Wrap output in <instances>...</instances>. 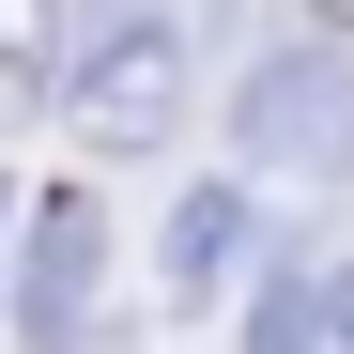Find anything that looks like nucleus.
Returning <instances> with one entry per match:
<instances>
[{"mask_svg":"<svg viewBox=\"0 0 354 354\" xmlns=\"http://www.w3.org/2000/svg\"><path fill=\"white\" fill-rule=\"evenodd\" d=\"M231 154L262 185H354V31H277L231 93Z\"/></svg>","mask_w":354,"mask_h":354,"instance_id":"f257e3e1","label":"nucleus"},{"mask_svg":"<svg viewBox=\"0 0 354 354\" xmlns=\"http://www.w3.org/2000/svg\"><path fill=\"white\" fill-rule=\"evenodd\" d=\"M324 354H354V262L324 277Z\"/></svg>","mask_w":354,"mask_h":354,"instance_id":"0eeeda50","label":"nucleus"},{"mask_svg":"<svg viewBox=\"0 0 354 354\" xmlns=\"http://www.w3.org/2000/svg\"><path fill=\"white\" fill-rule=\"evenodd\" d=\"M46 77H62V0H0V124L46 108Z\"/></svg>","mask_w":354,"mask_h":354,"instance_id":"39448f33","label":"nucleus"},{"mask_svg":"<svg viewBox=\"0 0 354 354\" xmlns=\"http://www.w3.org/2000/svg\"><path fill=\"white\" fill-rule=\"evenodd\" d=\"M62 108H77V139L93 154H169V124H185V16H108L93 46H77V77H62Z\"/></svg>","mask_w":354,"mask_h":354,"instance_id":"f03ea898","label":"nucleus"},{"mask_svg":"<svg viewBox=\"0 0 354 354\" xmlns=\"http://www.w3.org/2000/svg\"><path fill=\"white\" fill-rule=\"evenodd\" d=\"M0 216H16V201H0Z\"/></svg>","mask_w":354,"mask_h":354,"instance_id":"1a4fd4ad","label":"nucleus"},{"mask_svg":"<svg viewBox=\"0 0 354 354\" xmlns=\"http://www.w3.org/2000/svg\"><path fill=\"white\" fill-rule=\"evenodd\" d=\"M308 31H354V0H308Z\"/></svg>","mask_w":354,"mask_h":354,"instance_id":"6e6552de","label":"nucleus"},{"mask_svg":"<svg viewBox=\"0 0 354 354\" xmlns=\"http://www.w3.org/2000/svg\"><path fill=\"white\" fill-rule=\"evenodd\" d=\"M231 247H247V185H201V201H169V292H216L231 277Z\"/></svg>","mask_w":354,"mask_h":354,"instance_id":"20e7f679","label":"nucleus"},{"mask_svg":"<svg viewBox=\"0 0 354 354\" xmlns=\"http://www.w3.org/2000/svg\"><path fill=\"white\" fill-rule=\"evenodd\" d=\"M16 231V339L31 354H93V292H108V201L93 185H46L0 216Z\"/></svg>","mask_w":354,"mask_h":354,"instance_id":"7ed1b4c3","label":"nucleus"},{"mask_svg":"<svg viewBox=\"0 0 354 354\" xmlns=\"http://www.w3.org/2000/svg\"><path fill=\"white\" fill-rule=\"evenodd\" d=\"M247 354H324V277H262V308H247Z\"/></svg>","mask_w":354,"mask_h":354,"instance_id":"423d86ee","label":"nucleus"}]
</instances>
